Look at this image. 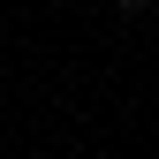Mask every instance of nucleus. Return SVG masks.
<instances>
[{
	"label": "nucleus",
	"instance_id": "nucleus-1",
	"mask_svg": "<svg viewBox=\"0 0 159 159\" xmlns=\"http://www.w3.org/2000/svg\"><path fill=\"white\" fill-rule=\"evenodd\" d=\"M114 8H152V0H114Z\"/></svg>",
	"mask_w": 159,
	"mask_h": 159
}]
</instances>
